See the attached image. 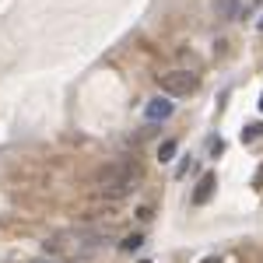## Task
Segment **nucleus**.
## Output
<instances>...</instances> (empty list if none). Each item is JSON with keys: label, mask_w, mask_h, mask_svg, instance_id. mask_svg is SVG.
Wrapping results in <instances>:
<instances>
[{"label": "nucleus", "mask_w": 263, "mask_h": 263, "mask_svg": "<svg viewBox=\"0 0 263 263\" xmlns=\"http://www.w3.org/2000/svg\"><path fill=\"white\" fill-rule=\"evenodd\" d=\"M137 176H141L137 162H130V158H126V162H116L99 176V190L105 193V197H126V193L134 190Z\"/></svg>", "instance_id": "f257e3e1"}, {"label": "nucleus", "mask_w": 263, "mask_h": 263, "mask_svg": "<svg viewBox=\"0 0 263 263\" xmlns=\"http://www.w3.org/2000/svg\"><path fill=\"white\" fill-rule=\"evenodd\" d=\"M197 84H200V78H197L193 70H168V74H158V88H162L165 95H172V99L197 91Z\"/></svg>", "instance_id": "f03ea898"}, {"label": "nucleus", "mask_w": 263, "mask_h": 263, "mask_svg": "<svg viewBox=\"0 0 263 263\" xmlns=\"http://www.w3.org/2000/svg\"><path fill=\"white\" fill-rule=\"evenodd\" d=\"M144 116L155 123V120H168L172 116V102L168 99H151L147 102V109H144Z\"/></svg>", "instance_id": "7ed1b4c3"}, {"label": "nucleus", "mask_w": 263, "mask_h": 263, "mask_svg": "<svg viewBox=\"0 0 263 263\" xmlns=\"http://www.w3.org/2000/svg\"><path fill=\"white\" fill-rule=\"evenodd\" d=\"M239 11H242L239 0H214V14L224 18V21H235V18H239Z\"/></svg>", "instance_id": "20e7f679"}, {"label": "nucleus", "mask_w": 263, "mask_h": 263, "mask_svg": "<svg viewBox=\"0 0 263 263\" xmlns=\"http://www.w3.org/2000/svg\"><path fill=\"white\" fill-rule=\"evenodd\" d=\"M214 186H218V176L207 172V176L200 179V186H197V193H193V203H207V200H211V193H214Z\"/></svg>", "instance_id": "39448f33"}, {"label": "nucleus", "mask_w": 263, "mask_h": 263, "mask_svg": "<svg viewBox=\"0 0 263 263\" xmlns=\"http://www.w3.org/2000/svg\"><path fill=\"white\" fill-rule=\"evenodd\" d=\"M260 137H263V126H260V123H249V126L242 130V141H246V144L260 141Z\"/></svg>", "instance_id": "423d86ee"}, {"label": "nucleus", "mask_w": 263, "mask_h": 263, "mask_svg": "<svg viewBox=\"0 0 263 263\" xmlns=\"http://www.w3.org/2000/svg\"><path fill=\"white\" fill-rule=\"evenodd\" d=\"M172 155H176V141H165L162 147H158V158H162V162H168Z\"/></svg>", "instance_id": "0eeeda50"}, {"label": "nucleus", "mask_w": 263, "mask_h": 263, "mask_svg": "<svg viewBox=\"0 0 263 263\" xmlns=\"http://www.w3.org/2000/svg\"><path fill=\"white\" fill-rule=\"evenodd\" d=\"M141 242H144L141 235H126V239H123V249L130 253V249H137V246H141Z\"/></svg>", "instance_id": "6e6552de"}, {"label": "nucleus", "mask_w": 263, "mask_h": 263, "mask_svg": "<svg viewBox=\"0 0 263 263\" xmlns=\"http://www.w3.org/2000/svg\"><path fill=\"white\" fill-rule=\"evenodd\" d=\"M224 151V141H211V155H221Z\"/></svg>", "instance_id": "1a4fd4ad"}, {"label": "nucleus", "mask_w": 263, "mask_h": 263, "mask_svg": "<svg viewBox=\"0 0 263 263\" xmlns=\"http://www.w3.org/2000/svg\"><path fill=\"white\" fill-rule=\"evenodd\" d=\"M203 263H221V260H218V256H207V260H203Z\"/></svg>", "instance_id": "9d476101"}, {"label": "nucleus", "mask_w": 263, "mask_h": 263, "mask_svg": "<svg viewBox=\"0 0 263 263\" xmlns=\"http://www.w3.org/2000/svg\"><path fill=\"white\" fill-rule=\"evenodd\" d=\"M256 28H260V32H263V14H260V21H256Z\"/></svg>", "instance_id": "9b49d317"}, {"label": "nucleus", "mask_w": 263, "mask_h": 263, "mask_svg": "<svg viewBox=\"0 0 263 263\" xmlns=\"http://www.w3.org/2000/svg\"><path fill=\"white\" fill-rule=\"evenodd\" d=\"M260 112H263V95H260Z\"/></svg>", "instance_id": "f8f14e48"}, {"label": "nucleus", "mask_w": 263, "mask_h": 263, "mask_svg": "<svg viewBox=\"0 0 263 263\" xmlns=\"http://www.w3.org/2000/svg\"><path fill=\"white\" fill-rule=\"evenodd\" d=\"M144 263H147V260H144Z\"/></svg>", "instance_id": "ddd939ff"}]
</instances>
